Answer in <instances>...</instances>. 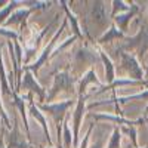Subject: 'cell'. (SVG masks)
<instances>
[{
	"label": "cell",
	"mask_w": 148,
	"mask_h": 148,
	"mask_svg": "<svg viewBox=\"0 0 148 148\" xmlns=\"http://www.w3.org/2000/svg\"><path fill=\"white\" fill-rule=\"evenodd\" d=\"M92 148H102V141H98V142H95V145H93Z\"/></svg>",
	"instance_id": "cb8c5ba5"
},
{
	"label": "cell",
	"mask_w": 148,
	"mask_h": 148,
	"mask_svg": "<svg viewBox=\"0 0 148 148\" xmlns=\"http://www.w3.org/2000/svg\"><path fill=\"white\" fill-rule=\"evenodd\" d=\"M92 16L96 21H102L105 18V15H104V6H102L101 2L93 3V6H92Z\"/></svg>",
	"instance_id": "30bf717a"
},
{
	"label": "cell",
	"mask_w": 148,
	"mask_h": 148,
	"mask_svg": "<svg viewBox=\"0 0 148 148\" xmlns=\"http://www.w3.org/2000/svg\"><path fill=\"white\" fill-rule=\"evenodd\" d=\"M120 37H123V34L116 28V27H111L108 30V34H105L102 39H101V43H105V42H111L113 39H120Z\"/></svg>",
	"instance_id": "8fae6325"
},
{
	"label": "cell",
	"mask_w": 148,
	"mask_h": 148,
	"mask_svg": "<svg viewBox=\"0 0 148 148\" xmlns=\"http://www.w3.org/2000/svg\"><path fill=\"white\" fill-rule=\"evenodd\" d=\"M101 58L104 61V64H105V71H107V82L108 83H113L114 82V71H113V64H111V61L104 55L101 53Z\"/></svg>",
	"instance_id": "9c48e42d"
},
{
	"label": "cell",
	"mask_w": 148,
	"mask_h": 148,
	"mask_svg": "<svg viewBox=\"0 0 148 148\" xmlns=\"http://www.w3.org/2000/svg\"><path fill=\"white\" fill-rule=\"evenodd\" d=\"M148 99V92H144V93H139V95H133V96H130L129 99Z\"/></svg>",
	"instance_id": "44dd1931"
},
{
	"label": "cell",
	"mask_w": 148,
	"mask_h": 148,
	"mask_svg": "<svg viewBox=\"0 0 148 148\" xmlns=\"http://www.w3.org/2000/svg\"><path fill=\"white\" fill-rule=\"evenodd\" d=\"M70 105H71V101H65V102H58V104H53V105H45L43 108H45L46 111H49V113L53 116L55 121L58 123L61 119H62L65 110H67Z\"/></svg>",
	"instance_id": "277c9868"
},
{
	"label": "cell",
	"mask_w": 148,
	"mask_h": 148,
	"mask_svg": "<svg viewBox=\"0 0 148 148\" xmlns=\"http://www.w3.org/2000/svg\"><path fill=\"white\" fill-rule=\"evenodd\" d=\"M121 58H123V67L129 73V76L136 80L142 79V68L139 67V62L136 61V58L132 55H127V53H121Z\"/></svg>",
	"instance_id": "7a4b0ae2"
},
{
	"label": "cell",
	"mask_w": 148,
	"mask_h": 148,
	"mask_svg": "<svg viewBox=\"0 0 148 148\" xmlns=\"http://www.w3.org/2000/svg\"><path fill=\"white\" fill-rule=\"evenodd\" d=\"M73 83H74V79L70 76L68 73H59L58 76H56V79H55V84H53L51 93L47 95V99L51 101L59 90H67Z\"/></svg>",
	"instance_id": "3957f363"
},
{
	"label": "cell",
	"mask_w": 148,
	"mask_h": 148,
	"mask_svg": "<svg viewBox=\"0 0 148 148\" xmlns=\"http://www.w3.org/2000/svg\"><path fill=\"white\" fill-rule=\"evenodd\" d=\"M0 148H5V147H3V144H2V141H0Z\"/></svg>",
	"instance_id": "484cf974"
},
{
	"label": "cell",
	"mask_w": 148,
	"mask_h": 148,
	"mask_svg": "<svg viewBox=\"0 0 148 148\" xmlns=\"http://www.w3.org/2000/svg\"><path fill=\"white\" fill-rule=\"evenodd\" d=\"M9 148H31L30 145H27L24 142V139L19 136V132H18V126L14 127L12 133L9 135Z\"/></svg>",
	"instance_id": "5b68a950"
},
{
	"label": "cell",
	"mask_w": 148,
	"mask_h": 148,
	"mask_svg": "<svg viewBox=\"0 0 148 148\" xmlns=\"http://www.w3.org/2000/svg\"><path fill=\"white\" fill-rule=\"evenodd\" d=\"M90 82H96V79H95V73H93V71H89V73H88V76H86L84 80L82 82V84H80V92H83L84 88H86V84L90 83Z\"/></svg>",
	"instance_id": "9a60e30c"
},
{
	"label": "cell",
	"mask_w": 148,
	"mask_h": 148,
	"mask_svg": "<svg viewBox=\"0 0 148 148\" xmlns=\"http://www.w3.org/2000/svg\"><path fill=\"white\" fill-rule=\"evenodd\" d=\"M145 148H148V147H145Z\"/></svg>",
	"instance_id": "4316f807"
},
{
	"label": "cell",
	"mask_w": 148,
	"mask_h": 148,
	"mask_svg": "<svg viewBox=\"0 0 148 148\" xmlns=\"http://www.w3.org/2000/svg\"><path fill=\"white\" fill-rule=\"evenodd\" d=\"M129 43L126 45H123L121 47H126V49H133V47H136L139 46V52L141 53H145L148 51V24L144 22L142 24V27L139 30V33L133 37V39L127 40Z\"/></svg>",
	"instance_id": "6da1fadb"
},
{
	"label": "cell",
	"mask_w": 148,
	"mask_h": 148,
	"mask_svg": "<svg viewBox=\"0 0 148 148\" xmlns=\"http://www.w3.org/2000/svg\"><path fill=\"white\" fill-rule=\"evenodd\" d=\"M138 12V8L136 6H132V10H129L126 15H119L117 18H116V21H117V24H119V27L125 31L126 30V27H127V22L130 21V18L135 15Z\"/></svg>",
	"instance_id": "52a82bcc"
},
{
	"label": "cell",
	"mask_w": 148,
	"mask_h": 148,
	"mask_svg": "<svg viewBox=\"0 0 148 148\" xmlns=\"http://www.w3.org/2000/svg\"><path fill=\"white\" fill-rule=\"evenodd\" d=\"M77 59L80 61V62H89V64H92V62H95L96 61V56H95V53H92V52H89L88 49H82V51L77 53Z\"/></svg>",
	"instance_id": "ba28073f"
},
{
	"label": "cell",
	"mask_w": 148,
	"mask_h": 148,
	"mask_svg": "<svg viewBox=\"0 0 148 148\" xmlns=\"http://www.w3.org/2000/svg\"><path fill=\"white\" fill-rule=\"evenodd\" d=\"M83 107H84V101H83V98H80V101L77 104V108H76V119H74V125H76V135L79 132L80 119H82V114H83Z\"/></svg>",
	"instance_id": "7c38bea8"
},
{
	"label": "cell",
	"mask_w": 148,
	"mask_h": 148,
	"mask_svg": "<svg viewBox=\"0 0 148 148\" xmlns=\"http://www.w3.org/2000/svg\"><path fill=\"white\" fill-rule=\"evenodd\" d=\"M31 113H33V116L37 119V120H39L40 123H42V126H43V129H45V132H46V135H47V136H49V132H47V126H46V121H45V117L39 113V110H37L33 104H31Z\"/></svg>",
	"instance_id": "4fadbf2b"
},
{
	"label": "cell",
	"mask_w": 148,
	"mask_h": 148,
	"mask_svg": "<svg viewBox=\"0 0 148 148\" xmlns=\"http://www.w3.org/2000/svg\"><path fill=\"white\" fill-rule=\"evenodd\" d=\"M28 88H31V90H34V92L39 93L42 99L45 98V92L40 89V86L33 80V76H31L30 73H25V77H24V83H22V89H28Z\"/></svg>",
	"instance_id": "8992f818"
},
{
	"label": "cell",
	"mask_w": 148,
	"mask_h": 148,
	"mask_svg": "<svg viewBox=\"0 0 148 148\" xmlns=\"http://www.w3.org/2000/svg\"><path fill=\"white\" fill-rule=\"evenodd\" d=\"M144 76H145V79L148 80V67H147V70H145V74H144Z\"/></svg>",
	"instance_id": "d4e9b609"
},
{
	"label": "cell",
	"mask_w": 148,
	"mask_h": 148,
	"mask_svg": "<svg viewBox=\"0 0 148 148\" xmlns=\"http://www.w3.org/2000/svg\"><path fill=\"white\" fill-rule=\"evenodd\" d=\"M119 145H120V132H119V129H116L114 135H113V139H111L108 148H119Z\"/></svg>",
	"instance_id": "2e32d148"
},
{
	"label": "cell",
	"mask_w": 148,
	"mask_h": 148,
	"mask_svg": "<svg viewBox=\"0 0 148 148\" xmlns=\"http://www.w3.org/2000/svg\"><path fill=\"white\" fill-rule=\"evenodd\" d=\"M116 9H123V10H129V6H126L123 2H114Z\"/></svg>",
	"instance_id": "7402d4cb"
},
{
	"label": "cell",
	"mask_w": 148,
	"mask_h": 148,
	"mask_svg": "<svg viewBox=\"0 0 148 148\" xmlns=\"http://www.w3.org/2000/svg\"><path fill=\"white\" fill-rule=\"evenodd\" d=\"M28 14H30V10H19V12H16L15 15L10 16L9 22H16V21H21L22 18L25 19V16H28Z\"/></svg>",
	"instance_id": "5bb4252c"
},
{
	"label": "cell",
	"mask_w": 148,
	"mask_h": 148,
	"mask_svg": "<svg viewBox=\"0 0 148 148\" xmlns=\"http://www.w3.org/2000/svg\"><path fill=\"white\" fill-rule=\"evenodd\" d=\"M64 136H65V147L70 148L71 147V135H70V129L67 125H64Z\"/></svg>",
	"instance_id": "ac0fdd59"
},
{
	"label": "cell",
	"mask_w": 148,
	"mask_h": 148,
	"mask_svg": "<svg viewBox=\"0 0 148 148\" xmlns=\"http://www.w3.org/2000/svg\"><path fill=\"white\" fill-rule=\"evenodd\" d=\"M0 114H2V117H3V120H5L6 123H9V121H8V117L5 116V111H3V108H2V104H0Z\"/></svg>",
	"instance_id": "603a6c76"
},
{
	"label": "cell",
	"mask_w": 148,
	"mask_h": 148,
	"mask_svg": "<svg viewBox=\"0 0 148 148\" xmlns=\"http://www.w3.org/2000/svg\"><path fill=\"white\" fill-rule=\"evenodd\" d=\"M0 79H2V83H3V90H5V93H9L8 84H6V80H5V71H3V65H2V61H0Z\"/></svg>",
	"instance_id": "d6986e66"
},
{
	"label": "cell",
	"mask_w": 148,
	"mask_h": 148,
	"mask_svg": "<svg viewBox=\"0 0 148 148\" xmlns=\"http://www.w3.org/2000/svg\"><path fill=\"white\" fill-rule=\"evenodd\" d=\"M15 5H18V2H12V3H9V6H8L5 10L0 12V22H2V21H3L8 15H9V12H10L12 9H14V6H15Z\"/></svg>",
	"instance_id": "e0dca14e"
},
{
	"label": "cell",
	"mask_w": 148,
	"mask_h": 148,
	"mask_svg": "<svg viewBox=\"0 0 148 148\" xmlns=\"http://www.w3.org/2000/svg\"><path fill=\"white\" fill-rule=\"evenodd\" d=\"M125 132H127V133L130 135V138H132V142H133V145L136 147V132H135V129H133V127H130V129H125Z\"/></svg>",
	"instance_id": "ffe728a7"
}]
</instances>
